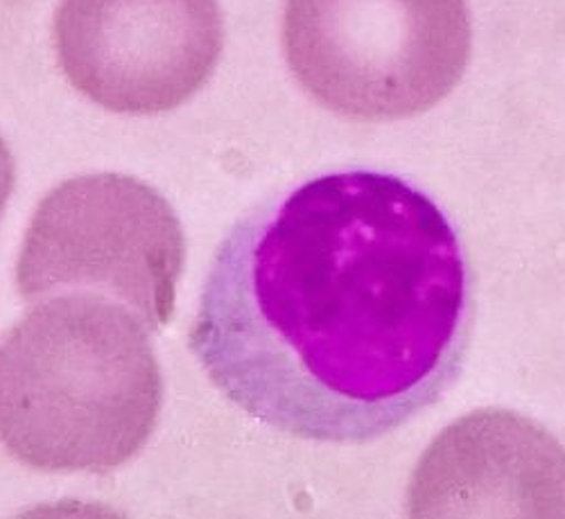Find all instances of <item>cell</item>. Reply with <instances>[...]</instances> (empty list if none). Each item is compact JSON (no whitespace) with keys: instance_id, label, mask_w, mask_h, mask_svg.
Wrapping results in <instances>:
<instances>
[{"instance_id":"obj_1","label":"cell","mask_w":565,"mask_h":519,"mask_svg":"<svg viewBox=\"0 0 565 519\" xmlns=\"http://www.w3.org/2000/svg\"><path fill=\"white\" fill-rule=\"evenodd\" d=\"M470 318L468 256L446 213L401 176L347 170L235 221L188 346L265 428L366 443L452 385Z\"/></svg>"},{"instance_id":"obj_2","label":"cell","mask_w":565,"mask_h":519,"mask_svg":"<svg viewBox=\"0 0 565 519\" xmlns=\"http://www.w3.org/2000/svg\"><path fill=\"white\" fill-rule=\"evenodd\" d=\"M148 325L90 292L34 305L0 342V443L41 472L109 475L150 441L163 377Z\"/></svg>"},{"instance_id":"obj_3","label":"cell","mask_w":565,"mask_h":519,"mask_svg":"<svg viewBox=\"0 0 565 519\" xmlns=\"http://www.w3.org/2000/svg\"><path fill=\"white\" fill-rule=\"evenodd\" d=\"M466 0H288L282 51L301 88L358 122L435 109L470 60Z\"/></svg>"},{"instance_id":"obj_4","label":"cell","mask_w":565,"mask_h":519,"mask_svg":"<svg viewBox=\"0 0 565 519\" xmlns=\"http://www.w3.org/2000/svg\"><path fill=\"white\" fill-rule=\"evenodd\" d=\"M183 262L181 221L159 191L127 174H84L36 206L17 262V290L25 301L100 294L159 329L172 318Z\"/></svg>"},{"instance_id":"obj_5","label":"cell","mask_w":565,"mask_h":519,"mask_svg":"<svg viewBox=\"0 0 565 519\" xmlns=\"http://www.w3.org/2000/svg\"><path fill=\"white\" fill-rule=\"evenodd\" d=\"M66 79L125 116L181 107L213 75L224 48L217 0H62L53 25Z\"/></svg>"},{"instance_id":"obj_6","label":"cell","mask_w":565,"mask_h":519,"mask_svg":"<svg viewBox=\"0 0 565 519\" xmlns=\"http://www.w3.org/2000/svg\"><path fill=\"white\" fill-rule=\"evenodd\" d=\"M502 475L539 501H565V452L532 420L504 411L470 413L430 445L412 479V515L473 501H521Z\"/></svg>"},{"instance_id":"obj_7","label":"cell","mask_w":565,"mask_h":519,"mask_svg":"<svg viewBox=\"0 0 565 519\" xmlns=\"http://www.w3.org/2000/svg\"><path fill=\"white\" fill-rule=\"evenodd\" d=\"M12 191H14V159L3 136H0V219H3Z\"/></svg>"}]
</instances>
